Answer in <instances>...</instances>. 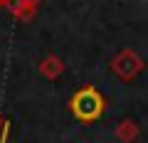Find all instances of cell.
Segmentation results:
<instances>
[{"mask_svg":"<svg viewBox=\"0 0 148 143\" xmlns=\"http://www.w3.org/2000/svg\"><path fill=\"white\" fill-rule=\"evenodd\" d=\"M0 8H3V0H0Z\"/></svg>","mask_w":148,"mask_h":143,"instance_id":"52a82bcc","label":"cell"},{"mask_svg":"<svg viewBox=\"0 0 148 143\" xmlns=\"http://www.w3.org/2000/svg\"><path fill=\"white\" fill-rule=\"evenodd\" d=\"M37 69H40V74H42L45 79L54 81V79H59V77L64 74V62L57 54H45V59L37 64Z\"/></svg>","mask_w":148,"mask_h":143,"instance_id":"277c9868","label":"cell"},{"mask_svg":"<svg viewBox=\"0 0 148 143\" xmlns=\"http://www.w3.org/2000/svg\"><path fill=\"white\" fill-rule=\"evenodd\" d=\"M143 69H146L143 57L131 47H123L121 52H116L114 59H111V72H114L121 81H133Z\"/></svg>","mask_w":148,"mask_h":143,"instance_id":"7a4b0ae2","label":"cell"},{"mask_svg":"<svg viewBox=\"0 0 148 143\" xmlns=\"http://www.w3.org/2000/svg\"><path fill=\"white\" fill-rule=\"evenodd\" d=\"M138 136H141V128H138V123L136 121H121L116 126V138L121 143H133V141H138Z\"/></svg>","mask_w":148,"mask_h":143,"instance_id":"5b68a950","label":"cell"},{"mask_svg":"<svg viewBox=\"0 0 148 143\" xmlns=\"http://www.w3.org/2000/svg\"><path fill=\"white\" fill-rule=\"evenodd\" d=\"M0 128H3V118H0Z\"/></svg>","mask_w":148,"mask_h":143,"instance_id":"8992f818","label":"cell"},{"mask_svg":"<svg viewBox=\"0 0 148 143\" xmlns=\"http://www.w3.org/2000/svg\"><path fill=\"white\" fill-rule=\"evenodd\" d=\"M42 0H3V5L17 17V20H32Z\"/></svg>","mask_w":148,"mask_h":143,"instance_id":"3957f363","label":"cell"},{"mask_svg":"<svg viewBox=\"0 0 148 143\" xmlns=\"http://www.w3.org/2000/svg\"><path fill=\"white\" fill-rule=\"evenodd\" d=\"M69 111L74 114V118L82 123H94L104 116L106 111V99L96 86H82L72 94L69 99Z\"/></svg>","mask_w":148,"mask_h":143,"instance_id":"6da1fadb","label":"cell"}]
</instances>
